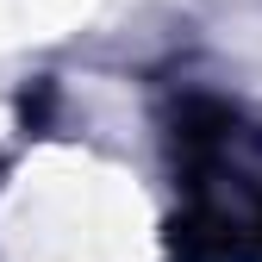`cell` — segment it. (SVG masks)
<instances>
[{
  "label": "cell",
  "instance_id": "1",
  "mask_svg": "<svg viewBox=\"0 0 262 262\" xmlns=\"http://www.w3.org/2000/svg\"><path fill=\"white\" fill-rule=\"evenodd\" d=\"M256 250H262V219H256Z\"/></svg>",
  "mask_w": 262,
  "mask_h": 262
}]
</instances>
